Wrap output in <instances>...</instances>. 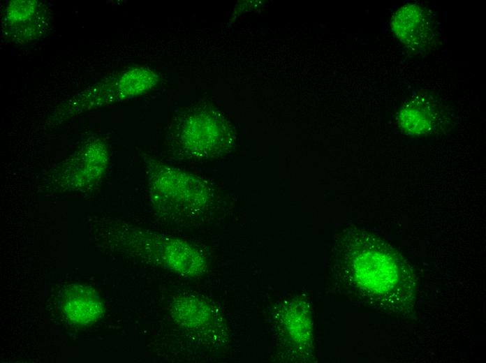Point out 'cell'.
Returning <instances> with one entry per match:
<instances>
[{"mask_svg": "<svg viewBox=\"0 0 486 363\" xmlns=\"http://www.w3.org/2000/svg\"><path fill=\"white\" fill-rule=\"evenodd\" d=\"M102 238L111 250L189 279L207 270L204 253L189 241L146 229L120 219H106Z\"/></svg>", "mask_w": 486, "mask_h": 363, "instance_id": "cell-1", "label": "cell"}, {"mask_svg": "<svg viewBox=\"0 0 486 363\" xmlns=\"http://www.w3.org/2000/svg\"><path fill=\"white\" fill-rule=\"evenodd\" d=\"M145 161L148 198L158 215L177 223H194L207 215L214 199L207 180L154 158Z\"/></svg>", "mask_w": 486, "mask_h": 363, "instance_id": "cell-2", "label": "cell"}, {"mask_svg": "<svg viewBox=\"0 0 486 363\" xmlns=\"http://www.w3.org/2000/svg\"><path fill=\"white\" fill-rule=\"evenodd\" d=\"M155 84L154 75L148 68H129L71 96L57 108L48 124H61L81 114L138 96L151 90Z\"/></svg>", "mask_w": 486, "mask_h": 363, "instance_id": "cell-3", "label": "cell"}, {"mask_svg": "<svg viewBox=\"0 0 486 363\" xmlns=\"http://www.w3.org/2000/svg\"><path fill=\"white\" fill-rule=\"evenodd\" d=\"M110 161V149L103 136L89 139L63 161L45 172L47 193H91L102 182Z\"/></svg>", "mask_w": 486, "mask_h": 363, "instance_id": "cell-4", "label": "cell"}, {"mask_svg": "<svg viewBox=\"0 0 486 363\" xmlns=\"http://www.w3.org/2000/svg\"><path fill=\"white\" fill-rule=\"evenodd\" d=\"M51 14L47 6L36 0L10 1L1 14V34L17 44L40 38L50 26Z\"/></svg>", "mask_w": 486, "mask_h": 363, "instance_id": "cell-5", "label": "cell"}, {"mask_svg": "<svg viewBox=\"0 0 486 363\" xmlns=\"http://www.w3.org/2000/svg\"><path fill=\"white\" fill-rule=\"evenodd\" d=\"M177 143L186 157L207 158L219 148L222 131L214 115L207 111L192 113L177 128Z\"/></svg>", "mask_w": 486, "mask_h": 363, "instance_id": "cell-6", "label": "cell"}, {"mask_svg": "<svg viewBox=\"0 0 486 363\" xmlns=\"http://www.w3.org/2000/svg\"><path fill=\"white\" fill-rule=\"evenodd\" d=\"M63 308L71 322L82 325L95 322L103 311L98 293L82 285H73L66 290Z\"/></svg>", "mask_w": 486, "mask_h": 363, "instance_id": "cell-7", "label": "cell"}, {"mask_svg": "<svg viewBox=\"0 0 486 363\" xmlns=\"http://www.w3.org/2000/svg\"><path fill=\"white\" fill-rule=\"evenodd\" d=\"M427 18L423 10L416 5L401 8L393 15L392 28L397 37L411 47H420L427 40L429 34Z\"/></svg>", "mask_w": 486, "mask_h": 363, "instance_id": "cell-8", "label": "cell"}, {"mask_svg": "<svg viewBox=\"0 0 486 363\" xmlns=\"http://www.w3.org/2000/svg\"><path fill=\"white\" fill-rule=\"evenodd\" d=\"M174 320L184 329L200 331L207 327L212 318V311L202 299L193 295L178 297L171 305Z\"/></svg>", "mask_w": 486, "mask_h": 363, "instance_id": "cell-9", "label": "cell"}, {"mask_svg": "<svg viewBox=\"0 0 486 363\" xmlns=\"http://www.w3.org/2000/svg\"><path fill=\"white\" fill-rule=\"evenodd\" d=\"M386 261L376 253L369 252L358 258L355 262V273L358 282L364 288L380 290L384 288L386 279Z\"/></svg>", "mask_w": 486, "mask_h": 363, "instance_id": "cell-10", "label": "cell"}, {"mask_svg": "<svg viewBox=\"0 0 486 363\" xmlns=\"http://www.w3.org/2000/svg\"><path fill=\"white\" fill-rule=\"evenodd\" d=\"M284 323L292 340L300 344L309 343L311 338V320L307 309L302 304H291L286 311Z\"/></svg>", "mask_w": 486, "mask_h": 363, "instance_id": "cell-11", "label": "cell"}, {"mask_svg": "<svg viewBox=\"0 0 486 363\" xmlns=\"http://www.w3.org/2000/svg\"><path fill=\"white\" fill-rule=\"evenodd\" d=\"M425 109L419 105L417 108L413 105L408 108L402 112L401 120L403 121L404 126L408 128L411 132H423L426 127H429L431 119Z\"/></svg>", "mask_w": 486, "mask_h": 363, "instance_id": "cell-12", "label": "cell"}]
</instances>
